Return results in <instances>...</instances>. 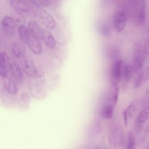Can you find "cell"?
<instances>
[{"instance_id": "cell-9", "label": "cell", "mask_w": 149, "mask_h": 149, "mask_svg": "<svg viewBox=\"0 0 149 149\" xmlns=\"http://www.w3.org/2000/svg\"><path fill=\"white\" fill-rule=\"evenodd\" d=\"M9 59L8 54L5 52L0 53V76L3 77L7 76L9 69Z\"/></svg>"}, {"instance_id": "cell-15", "label": "cell", "mask_w": 149, "mask_h": 149, "mask_svg": "<svg viewBox=\"0 0 149 149\" xmlns=\"http://www.w3.org/2000/svg\"><path fill=\"white\" fill-rule=\"evenodd\" d=\"M3 86L9 94L15 95L17 93V86L13 80L10 79H5L3 81Z\"/></svg>"}, {"instance_id": "cell-17", "label": "cell", "mask_w": 149, "mask_h": 149, "mask_svg": "<svg viewBox=\"0 0 149 149\" xmlns=\"http://www.w3.org/2000/svg\"><path fill=\"white\" fill-rule=\"evenodd\" d=\"M113 113V105L112 104H108L103 107L101 111V116L105 118L109 119L112 117Z\"/></svg>"}, {"instance_id": "cell-28", "label": "cell", "mask_w": 149, "mask_h": 149, "mask_svg": "<svg viewBox=\"0 0 149 149\" xmlns=\"http://www.w3.org/2000/svg\"><path fill=\"white\" fill-rule=\"evenodd\" d=\"M147 149H148V148H147Z\"/></svg>"}, {"instance_id": "cell-2", "label": "cell", "mask_w": 149, "mask_h": 149, "mask_svg": "<svg viewBox=\"0 0 149 149\" xmlns=\"http://www.w3.org/2000/svg\"><path fill=\"white\" fill-rule=\"evenodd\" d=\"M127 21V14L123 10L116 11L113 17V23L115 29L118 32H122L126 26Z\"/></svg>"}, {"instance_id": "cell-25", "label": "cell", "mask_w": 149, "mask_h": 149, "mask_svg": "<svg viewBox=\"0 0 149 149\" xmlns=\"http://www.w3.org/2000/svg\"><path fill=\"white\" fill-rule=\"evenodd\" d=\"M148 39L147 38L146 41H145V44H144V47L143 48V50H144V55H146V56L148 55Z\"/></svg>"}, {"instance_id": "cell-14", "label": "cell", "mask_w": 149, "mask_h": 149, "mask_svg": "<svg viewBox=\"0 0 149 149\" xmlns=\"http://www.w3.org/2000/svg\"><path fill=\"white\" fill-rule=\"evenodd\" d=\"M27 27L31 35H33L37 37H41L42 29L40 26L34 20H31L29 22Z\"/></svg>"}, {"instance_id": "cell-13", "label": "cell", "mask_w": 149, "mask_h": 149, "mask_svg": "<svg viewBox=\"0 0 149 149\" xmlns=\"http://www.w3.org/2000/svg\"><path fill=\"white\" fill-rule=\"evenodd\" d=\"M11 49L14 56L17 58L21 59L24 57L26 49L24 46L18 41H13L11 45Z\"/></svg>"}, {"instance_id": "cell-11", "label": "cell", "mask_w": 149, "mask_h": 149, "mask_svg": "<svg viewBox=\"0 0 149 149\" xmlns=\"http://www.w3.org/2000/svg\"><path fill=\"white\" fill-rule=\"evenodd\" d=\"M2 26L3 30L8 34H12L15 31V22L12 17L5 16L2 19Z\"/></svg>"}, {"instance_id": "cell-7", "label": "cell", "mask_w": 149, "mask_h": 149, "mask_svg": "<svg viewBox=\"0 0 149 149\" xmlns=\"http://www.w3.org/2000/svg\"><path fill=\"white\" fill-rule=\"evenodd\" d=\"M122 61L119 59L116 61L112 67L111 76H112V84H118L120 81L122 74Z\"/></svg>"}, {"instance_id": "cell-12", "label": "cell", "mask_w": 149, "mask_h": 149, "mask_svg": "<svg viewBox=\"0 0 149 149\" xmlns=\"http://www.w3.org/2000/svg\"><path fill=\"white\" fill-rule=\"evenodd\" d=\"M44 44L49 48H52L56 45V41L52 34L47 29H42L41 37Z\"/></svg>"}, {"instance_id": "cell-24", "label": "cell", "mask_w": 149, "mask_h": 149, "mask_svg": "<svg viewBox=\"0 0 149 149\" xmlns=\"http://www.w3.org/2000/svg\"><path fill=\"white\" fill-rule=\"evenodd\" d=\"M143 79H144V74L143 72L139 73L134 80V88H138L141 86L143 82Z\"/></svg>"}, {"instance_id": "cell-22", "label": "cell", "mask_w": 149, "mask_h": 149, "mask_svg": "<svg viewBox=\"0 0 149 149\" xmlns=\"http://www.w3.org/2000/svg\"><path fill=\"white\" fill-rule=\"evenodd\" d=\"M135 110H136V105L134 102H130L126 110L128 118H132L133 117V116L134 115Z\"/></svg>"}, {"instance_id": "cell-21", "label": "cell", "mask_w": 149, "mask_h": 149, "mask_svg": "<svg viewBox=\"0 0 149 149\" xmlns=\"http://www.w3.org/2000/svg\"><path fill=\"white\" fill-rule=\"evenodd\" d=\"M135 136L132 132H129L127 134V142L126 149H134Z\"/></svg>"}, {"instance_id": "cell-3", "label": "cell", "mask_w": 149, "mask_h": 149, "mask_svg": "<svg viewBox=\"0 0 149 149\" xmlns=\"http://www.w3.org/2000/svg\"><path fill=\"white\" fill-rule=\"evenodd\" d=\"M10 4L13 8L20 12H33L34 10L35 6L30 1L12 0Z\"/></svg>"}, {"instance_id": "cell-20", "label": "cell", "mask_w": 149, "mask_h": 149, "mask_svg": "<svg viewBox=\"0 0 149 149\" xmlns=\"http://www.w3.org/2000/svg\"><path fill=\"white\" fill-rule=\"evenodd\" d=\"M134 70L132 65L129 63H127L125 65L123 69V74L124 79L126 81H129L132 77Z\"/></svg>"}, {"instance_id": "cell-8", "label": "cell", "mask_w": 149, "mask_h": 149, "mask_svg": "<svg viewBox=\"0 0 149 149\" xmlns=\"http://www.w3.org/2000/svg\"><path fill=\"white\" fill-rule=\"evenodd\" d=\"M31 51L36 55H40L42 52V45L39 38L33 35H30L27 42Z\"/></svg>"}, {"instance_id": "cell-16", "label": "cell", "mask_w": 149, "mask_h": 149, "mask_svg": "<svg viewBox=\"0 0 149 149\" xmlns=\"http://www.w3.org/2000/svg\"><path fill=\"white\" fill-rule=\"evenodd\" d=\"M9 69L13 77L17 81H20L22 79V72L20 66L16 63H13L10 65Z\"/></svg>"}, {"instance_id": "cell-10", "label": "cell", "mask_w": 149, "mask_h": 149, "mask_svg": "<svg viewBox=\"0 0 149 149\" xmlns=\"http://www.w3.org/2000/svg\"><path fill=\"white\" fill-rule=\"evenodd\" d=\"M22 68L29 76L34 77L37 74V69L34 63L29 59H25L23 61Z\"/></svg>"}, {"instance_id": "cell-5", "label": "cell", "mask_w": 149, "mask_h": 149, "mask_svg": "<svg viewBox=\"0 0 149 149\" xmlns=\"http://www.w3.org/2000/svg\"><path fill=\"white\" fill-rule=\"evenodd\" d=\"M149 109L148 107H146L142 109L137 115L136 123L135 129L137 133H140L143 129L148 118Z\"/></svg>"}, {"instance_id": "cell-18", "label": "cell", "mask_w": 149, "mask_h": 149, "mask_svg": "<svg viewBox=\"0 0 149 149\" xmlns=\"http://www.w3.org/2000/svg\"><path fill=\"white\" fill-rule=\"evenodd\" d=\"M18 31L20 39L24 42H27L29 37L31 35L27 26L24 24L21 25L19 27Z\"/></svg>"}, {"instance_id": "cell-26", "label": "cell", "mask_w": 149, "mask_h": 149, "mask_svg": "<svg viewBox=\"0 0 149 149\" xmlns=\"http://www.w3.org/2000/svg\"><path fill=\"white\" fill-rule=\"evenodd\" d=\"M123 122H124V124L126 126H127V123H128V116L126 111V109H125L123 111Z\"/></svg>"}, {"instance_id": "cell-6", "label": "cell", "mask_w": 149, "mask_h": 149, "mask_svg": "<svg viewBox=\"0 0 149 149\" xmlns=\"http://www.w3.org/2000/svg\"><path fill=\"white\" fill-rule=\"evenodd\" d=\"M146 18V5L144 1H141L137 8L136 13V22L138 26H143Z\"/></svg>"}, {"instance_id": "cell-27", "label": "cell", "mask_w": 149, "mask_h": 149, "mask_svg": "<svg viewBox=\"0 0 149 149\" xmlns=\"http://www.w3.org/2000/svg\"><path fill=\"white\" fill-rule=\"evenodd\" d=\"M95 149H100V148H95Z\"/></svg>"}, {"instance_id": "cell-4", "label": "cell", "mask_w": 149, "mask_h": 149, "mask_svg": "<svg viewBox=\"0 0 149 149\" xmlns=\"http://www.w3.org/2000/svg\"><path fill=\"white\" fill-rule=\"evenodd\" d=\"M38 14L40 18L46 27L52 30L56 27V22L52 15L49 12L45 10L41 9L40 10Z\"/></svg>"}, {"instance_id": "cell-23", "label": "cell", "mask_w": 149, "mask_h": 149, "mask_svg": "<svg viewBox=\"0 0 149 149\" xmlns=\"http://www.w3.org/2000/svg\"><path fill=\"white\" fill-rule=\"evenodd\" d=\"M30 1L35 7H45L48 6L50 3V1L44 0H33Z\"/></svg>"}, {"instance_id": "cell-1", "label": "cell", "mask_w": 149, "mask_h": 149, "mask_svg": "<svg viewBox=\"0 0 149 149\" xmlns=\"http://www.w3.org/2000/svg\"><path fill=\"white\" fill-rule=\"evenodd\" d=\"M144 54L143 47L141 42H136L134 46V53L133 59V68L134 72H139L144 63Z\"/></svg>"}, {"instance_id": "cell-19", "label": "cell", "mask_w": 149, "mask_h": 149, "mask_svg": "<svg viewBox=\"0 0 149 149\" xmlns=\"http://www.w3.org/2000/svg\"><path fill=\"white\" fill-rule=\"evenodd\" d=\"M119 93V88L118 84H112V88L111 90V99L112 104L114 106L116 104Z\"/></svg>"}]
</instances>
